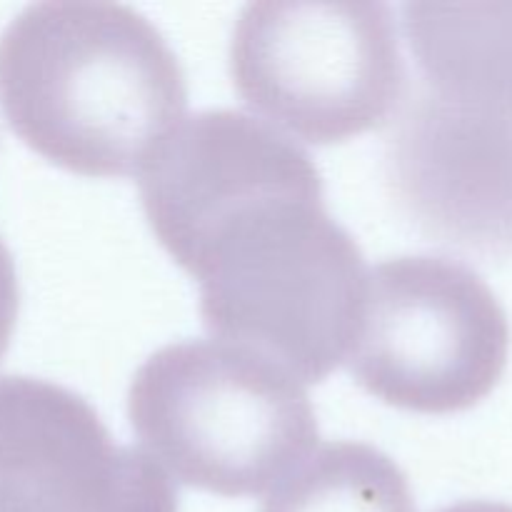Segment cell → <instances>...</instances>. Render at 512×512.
<instances>
[{
  "instance_id": "cell-1",
  "label": "cell",
  "mask_w": 512,
  "mask_h": 512,
  "mask_svg": "<svg viewBox=\"0 0 512 512\" xmlns=\"http://www.w3.org/2000/svg\"><path fill=\"white\" fill-rule=\"evenodd\" d=\"M0 105L10 128L50 163L125 178L183 120V65L138 10L50 0L0 33Z\"/></svg>"
},
{
  "instance_id": "cell-2",
  "label": "cell",
  "mask_w": 512,
  "mask_h": 512,
  "mask_svg": "<svg viewBox=\"0 0 512 512\" xmlns=\"http://www.w3.org/2000/svg\"><path fill=\"white\" fill-rule=\"evenodd\" d=\"M210 335L323 383L353 350L368 265L325 208L323 183L265 190L215 218L178 260Z\"/></svg>"
},
{
  "instance_id": "cell-3",
  "label": "cell",
  "mask_w": 512,
  "mask_h": 512,
  "mask_svg": "<svg viewBox=\"0 0 512 512\" xmlns=\"http://www.w3.org/2000/svg\"><path fill=\"white\" fill-rule=\"evenodd\" d=\"M128 418L170 478L223 498L270 493L318 448L305 385L218 338L150 355L130 383Z\"/></svg>"
},
{
  "instance_id": "cell-4",
  "label": "cell",
  "mask_w": 512,
  "mask_h": 512,
  "mask_svg": "<svg viewBox=\"0 0 512 512\" xmlns=\"http://www.w3.org/2000/svg\"><path fill=\"white\" fill-rule=\"evenodd\" d=\"M230 75L260 120L313 145L378 128L408 95L395 15L373 0L248 3Z\"/></svg>"
},
{
  "instance_id": "cell-5",
  "label": "cell",
  "mask_w": 512,
  "mask_h": 512,
  "mask_svg": "<svg viewBox=\"0 0 512 512\" xmlns=\"http://www.w3.org/2000/svg\"><path fill=\"white\" fill-rule=\"evenodd\" d=\"M508 355V315L463 263L403 255L370 270L348 365L373 398L428 415L468 410L493 393Z\"/></svg>"
},
{
  "instance_id": "cell-6",
  "label": "cell",
  "mask_w": 512,
  "mask_h": 512,
  "mask_svg": "<svg viewBox=\"0 0 512 512\" xmlns=\"http://www.w3.org/2000/svg\"><path fill=\"white\" fill-rule=\"evenodd\" d=\"M385 183L400 215L433 243L512 258V108L420 83L393 120Z\"/></svg>"
},
{
  "instance_id": "cell-7",
  "label": "cell",
  "mask_w": 512,
  "mask_h": 512,
  "mask_svg": "<svg viewBox=\"0 0 512 512\" xmlns=\"http://www.w3.org/2000/svg\"><path fill=\"white\" fill-rule=\"evenodd\" d=\"M0 512H178V493L73 390L0 375Z\"/></svg>"
},
{
  "instance_id": "cell-8",
  "label": "cell",
  "mask_w": 512,
  "mask_h": 512,
  "mask_svg": "<svg viewBox=\"0 0 512 512\" xmlns=\"http://www.w3.org/2000/svg\"><path fill=\"white\" fill-rule=\"evenodd\" d=\"M138 175L145 218L173 260L233 205L323 180L293 138L258 115L228 108L180 120Z\"/></svg>"
},
{
  "instance_id": "cell-9",
  "label": "cell",
  "mask_w": 512,
  "mask_h": 512,
  "mask_svg": "<svg viewBox=\"0 0 512 512\" xmlns=\"http://www.w3.org/2000/svg\"><path fill=\"white\" fill-rule=\"evenodd\" d=\"M403 30L425 88L512 108V3H408Z\"/></svg>"
},
{
  "instance_id": "cell-10",
  "label": "cell",
  "mask_w": 512,
  "mask_h": 512,
  "mask_svg": "<svg viewBox=\"0 0 512 512\" xmlns=\"http://www.w3.org/2000/svg\"><path fill=\"white\" fill-rule=\"evenodd\" d=\"M260 512H415V500L390 455L360 440H333L285 475Z\"/></svg>"
},
{
  "instance_id": "cell-11",
  "label": "cell",
  "mask_w": 512,
  "mask_h": 512,
  "mask_svg": "<svg viewBox=\"0 0 512 512\" xmlns=\"http://www.w3.org/2000/svg\"><path fill=\"white\" fill-rule=\"evenodd\" d=\"M20 308V290L18 275H15V263L10 250L0 240V358L8 350L10 338H13L15 320H18Z\"/></svg>"
},
{
  "instance_id": "cell-12",
  "label": "cell",
  "mask_w": 512,
  "mask_h": 512,
  "mask_svg": "<svg viewBox=\"0 0 512 512\" xmlns=\"http://www.w3.org/2000/svg\"><path fill=\"white\" fill-rule=\"evenodd\" d=\"M438 512H512V505L490 503V500H463V503L448 505Z\"/></svg>"
}]
</instances>
